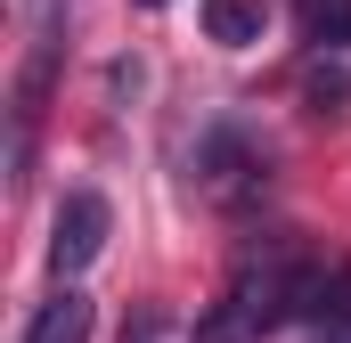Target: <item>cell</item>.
Returning a JSON list of instances; mask_svg holds the SVG:
<instances>
[{"instance_id":"cell-1","label":"cell","mask_w":351,"mask_h":343,"mask_svg":"<svg viewBox=\"0 0 351 343\" xmlns=\"http://www.w3.org/2000/svg\"><path fill=\"white\" fill-rule=\"evenodd\" d=\"M294 286H302V254L286 237L245 246V261L221 278V294L196 311V335L188 343H262L269 327L294 319Z\"/></svg>"},{"instance_id":"cell-6","label":"cell","mask_w":351,"mask_h":343,"mask_svg":"<svg viewBox=\"0 0 351 343\" xmlns=\"http://www.w3.org/2000/svg\"><path fill=\"white\" fill-rule=\"evenodd\" d=\"M196 16H204V41H221V49H245V41H262L269 0H204Z\"/></svg>"},{"instance_id":"cell-3","label":"cell","mask_w":351,"mask_h":343,"mask_svg":"<svg viewBox=\"0 0 351 343\" xmlns=\"http://www.w3.org/2000/svg\"><path fill=\"white\" fill-rule=\"evenodd\" d=\"M196 188L221 204V213H237V204H254L269 188V147L262 139H245L237 123H221V131H204V147H196Z\"/></svg>"},{"instance_id":"cell-2","label":"cell","mask_w":351,"mask_h":343,"mask_svg":"<svg viewBox=\"0 0 351 343\" xmlns=\"http://www.w3.org/2000/svg\"><path fill=\"white\" fill-rule=\"evenodd\" d=\"M66 16H74V0H25V66H16V82H8V180H16V188H25V172H33V139H41L49 90H58Z\"/></svg>"},{"instance_id":"cell-7","label":"cell","mask_w":351,"mask_h":343,"mask_svg":"<svg viewBox=\"0 0 351 343\" xmlns=\"http://www.w3.org/2000/svg\"><path fill=\"white\" fill-rule=\"evenodd\" d=\"M311 49H351V0H294Z\"/></svg>"},{"instance_id":"cell-8","label":"cell","mask_w":351,"mask_h":343,"mask_svg":"<svg viewBox=\"0 0 351 343\" xmlns=\"http://www.w3.org/2000/svg\"><path fill=\"white\" fill-rule=\"evenodd\" d=\"M147 8H156V0H147Z\"/></svg>"},{"instance_id":"cell-4","label":"cell","mask_w":351,"mask_h":343,"mask_svg":"<svg viewBox=\"0 0 351 343\" xmlns=\"http://www.w3.org/2000/svg\"><path fill=\"white\" fill-rule=\"evenodd\" d=\"M106 237H114V213H106V196H98V188H74V196L58 204V237H49V270H58V278H82L90 261L106 254Z\"/></svg>"},{"instance_id":"cell-5","label":"cell","mask_w":351,"mask_h":343,"mask_svg":"<svg viewBox=\"0 0 351 343\" xmlns=\"http://www.w3.org/2000/svg\"><path fill=\"white\" fill-rule=\"evenodd\" d=\"M90 327H98V303H90L74 278H58V294L33 311V327H25V343H90Z\"/></svg>"}]
</instances>
